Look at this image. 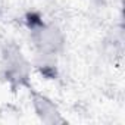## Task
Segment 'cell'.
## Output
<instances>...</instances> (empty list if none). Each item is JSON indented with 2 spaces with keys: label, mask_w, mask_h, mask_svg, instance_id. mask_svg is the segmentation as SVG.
Returning a JSON list of instances; mask_svg holds the SVG:
<instances>
[{
  "label": "cell",
  "mask_w": 125,
  "mask_h": 125,
  "mask_svg": "<svg viewBox=\"0 0 125 125\" xmlns=\"http://www.w3.org/2000/svg\"><path fill=\"white\" fill-rule=\"evenodd\" d=\"M3 72L8 81L15 85H24L30 78V65L21 49L15 44H8L3 50Z\"/></svg>",
  "instance_id": "6da1fadb"
},
{
  "label": "cell",
  "mask_w": 125,
  "mask_h": 125,
  "mask_svg": "<svg viewBox=\"0 0 125 125\" xmlns=\"http://www.w3.org/2000/svg\"><path fill=\"white\" fill-rule=\"evenodd\" d=\"M31 96H32V106H34V110L35 113L38 115V118L46 122V124H60L63 122V119L60 118V113L57 110V107L54 106V103L47 99L46 96L43 94H38L35 91H31Z\"/></svg>",
  "instance_id": "3957f363"
},
{
  "label": "cell",
  "mask_w": 125,
  "mask_h": 125,
  "mask_svg": "<svg viewBox=\"0 0 125 125\" xmlns=\"http://www.w3.org/2000/svg\"><path fill=\"white\" fill-rule=\"evenodd\" d=\"M32 38L35 46L38 47L40 53L44 54H54L63 46V37L54 28L38 22V25H32Z\"/></svg>",
  "instance_id": "7a4b0ae2"
}]
</instances>
